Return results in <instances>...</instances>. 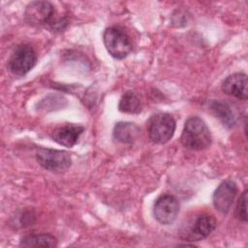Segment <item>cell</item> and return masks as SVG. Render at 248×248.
Masks as SVG:
<instances>
[{"label": "cell", "mask_w": 248, "mask_h": 248, "mask_svg": "<svg viewBox=\"0 0 248 248\" xmlns=\"http://www.w3.org/2000/svg\"><path fill=\"white\" fill-rule=\"evenodd\" d=\"M182 145L190 150H202L211 143V134L205 122L199 116L189 117L180 137Z\"/></svg>", "instance_id": "cell-1"}, {"label": "cell", "mask_w": 248, "mask_h": 248, "mask_svg": "<svg viewBox=\"0 0 248 248\" xmlns=\"http://www.w3.org/2000/svg\"><path fill=\"white\" fill-rule=\"evenodd\" d=\"M103 40L108 52L115 59H124L132 51V42L126 30L111 26L104 31Z\"/></svg>", "instance_id": "cell-2"}, {"label": "cell", "mask_w": 248, "mask_h": 248, "mask_svg": "<svg viewBox=\"0 0 248 248\" xmlns=\"http://www.w3.org/2000/svg\"><path fill=\"white\" fill-rule=\"evenodd\" d=\"M146 128L151 141L163 144L172 138L175 131V121L170 114L159 112L150 116L146 122Z\"/></svg>", "instance_id": "cell-3"}, {"label": "cell", "mask_w": 248, "mask_h": 248, "mask_svg": "<svg viewBox=\"0 0 248 248\" xmlns=\"http://www.w3.org/2000/svg\"><path fill=\"white\" fill-rule=\"evenodd\" d=\"M182 226L180 236L187 241H199L207 237L217 226V221L212 215L198 214Z\"/></svg>", "instance_id": "cell-4"}, {"label": "cell", "mask_w": 248, "mask_h": 248, "mask_svg": "<svg viewBox=\"0 0 248 248\" xmlns=\"http://www.w3.org/2000/svg\"><path fill=\"white\" fill-rule=\"evenodd\" d=\"M37 63V54L28 44H21L13 50L9 61V70L16 76H24L34 68Z\"/></svg>", "instance_id": "cell-5"}, {"label": "cell", "mask_w": 248, "mask_h": 248, "mask_svg": "<svg viewBox=\"0 0 248 248\" xmlns=\"http://www.w3.org/2000/svg\"><path fill=\"white\" fill-rule=\"evenodd\" d=\"M36 160L40 166L50 171H63L72 165V158L67 151L44 147L37 150Z\"/></svg>", "instance_id": "cell-6"}, {"label": "cell", "mask_w": 248, "mask_h": 248, "mask_svg": "<svg viewBox=\"0 0 248 248\" xmlns=\"http://www.w3.org/2000/svg\"><path fill=\"white\" fill-rule=\"evenodd\" d=\"M153 212L159 223L170 225L175 221L179 213V202L172 195H161L154 203Z\"/></svg>", "instance_id": "cell-7"}, {"label": "cell", "mask_w": 248, "mask_h": 248, "mask_svg": "<svg viewBox=\"0 0 248 248\" xmlns=\"http://www.w3.org/2000/svg\"><path fill=\"white\" fill-rule=\"evenodd\" d=\"M54 8L47 1H32L24 11V18L31 25H46L54 17Z\"/></svg>", "instance_id": "cell-8"}, {"label": "cell", "mask_w": 248, "mask_h": 248, "mask_svg": "<svg viewBox=\"0 0 248 248\" xmlns=\"http://www.w3.org/2000/svg\"><path fill=\"white\" fill-rule=\"evenodd\" d=\"M236 193L237 187L233 180L226 179L222 181L215 190L212 197L213 205L216 210L223 214L227 213L233 202Z\"/></svg>", "instance_id": "cell-9"}, {"label": "cell", "mask_w": 248, "mask_h": 248, "mask_svg": "<svg viewBox=\"0 0 248 248\" xmlns=\"http://www.w3.org/2000/svg\"><path fill=\"white\" fill-rule=\"evenodd\" d=\"M222 91L240 100H246L247 92V75L244 73H235L228 78L222 83Z\"/></svg>", "instance_id": "cell-10"}, {"label": "cell", "mask_w": 248, "mask_h": 248, "mask_svg": "<svg viewBox=\"0 0 248 248\" xmlns=\"http://www.w3.org/2000/svg\"><path fill=\"white\" fill-rule=\"evenodd\" d=\"M84 127L76 124H66L56 128L51 133V138L54 141L60 145L66 147H72L79 139V136L83 133Z\"/></svg>", "instance_id": "cell-11"}, {"label": "cell", "mask_w": 248, "mask_h": 248, "mask_svg": "<svg viewBox=\"0 0 248 248\" xmlns=\"http://www.w3.org/2000/svg\"><path fill=\"white\" fill-rule=\"evenodd\" d=\"M209 108L215 117L220 119L224 126L231 128L235 125L237 116L229 103L222 100H213L209 104Z\"/></svg>", "instance_id": "cell-12"}, {"label": "cell", "mask_w": 248, "mask_h": 248, "mask_svg": "<svg viewBox=\"0 0 248 248\" xmlns=\"http://www.w3.org/2000/svg\"><path fill=\"white\" fill-rule=\"evenodd\" d=\"M140 135V127L132 122H117L113 128L114 139L122 143H132Z\"/></svg>", "instance_id": "cell-13"}, {"label": "cell", "mask_w": 248, "mask_h": 248, "mask_svg": "<svg viewBox=\"0 0 248 248\" xmlns=\"http://www.w3.org/2000/svg\"><path fill=\"white\" fill-rule=\"evenodd\" d=\"M19 244L23 247H55L57 239L49 233L28 234L21 238Z\"/></svg>", "instance_id": "cell-14"}, {"label": "cell", "mask_w": 248, "mask_h": 248, "mask_svg": "<svg viewBox=\"0 0 248 248\" xmlns=\"http://www.w3.org/2000/svg\"><path fill=\"white\" fill-rule=\"evenodd\" d=\"M118 108L125 113H140L141 110V102L140 97L133 91H127L119 101Z\"/></svg>", "instance_id": "cell-15"}, {"label": "cell", "mask_w": 248, "mask_h": 248, "mask_svg": "<svg viewBox=\"0 0 248 248\" xmlns=\"http://www.w3.org/2000/svg\"><path fill=\"white\" fill-rule=\"evenodd\" d=\"M235 216L238 220L242 221V222H247V190L245 189L235 207Z\"/></svg>", "instance_id": "cell-16"}]
</instances>
